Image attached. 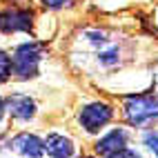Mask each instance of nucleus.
I'll list each match as a JSON object with an SVG mask.
<instances>
[{
	"instance_id": "nucleus-1",
	"label": "nucleus",
	"mask_w": 158,
	"mask_h": 158,
	"mask_svg": "<svg viewBox=\"0 0 158 158\" xmlns=\"http://www.w3.org/2000/svg\"><path fill=\"white\" fill-rule=\"evenodd\" d=\"M123 116L131 127H147L158 120V96L156 94H134L123 100Z\"/></svg>"
},
{
	"instance_id": "nucleus-2",
	"label": "nucleus",
	"mask_w": 158,
	"mask_h": 158,
	"mask_svg": "<svg viewBox=\"0 0 158 158\" xmlns=\"http://www.w3.org/2000/svg\"><path fill=\"white\" fill-rule=\"evenodd\" d=\"M43 58V47L38 43H23L14 49L11 56V71L16 80H29L38 76V65Z\"/></svg>"
},
{
	"instance_id": "nucleus-3",
	"label": "nucleus",
	"mask_w": 158,
	"mask_h": 158,
	"mask_svg": "<svg viewBox=\"0 0 158 158\" xmlns=\"http://www.w3.org/2000/svg\"><path fill=\"white\" fill-rule=\"evenodd\" d=\"M111 118H114V109L107 102H100V100L89 102V105H85V107L78 111V123L82 125V129H85L87 134L100 131Z\"/></svg>"
},
{
	"instance_id": "nucleus-4",
	"label": "nucleus",
	"mask_w": 158,
	"mask_h": 158,
	"mask_svg": "<svg viewBox=\"0 0 158 158\" xmlns=\"http://www.w3.org/2000/svg\"><path fill=\"white\" fill-rule=\"evenodd\" d=\"M31 27H34V14L29 9H5V11H0V31L2 34L31 31Z\"/></svg>"
},
{
	"instance_id": "nucleus-5",
	"label": "nucleus",
	"mask_w": 158,
	"mask_h": 158,
	"mask_svg": "<svg viewBox=\"0 0 158 158\" xmlns=\"http://www.w3.org/2000/svg\"><path fill=\"white\" fill-rule=\"evenodd\" d=\"M5 107L16 120H29L36 116V100L29 98L27 94H11L5 100Z\"/></svg>"
},
{
	"instance_id": "nucleus-6",
	"label": "nucleus",
	"mask_w": 158,
	"mask_h": 158,
	"mask_svg": "<svg viewBox=\"0 0 158 158\" xmlns=\"http://www.w3.org/2000/svg\"><path fill=\"white\" fill-rule=\"evenodd\" d=\"M9 147H11L14 152L23 154V156H43L45 154V143L40 140L38 136L27 134V131L14 136V138L9 140Z\"/></svg>"
},
{
	"instance_id": "nucleus-7",
	"label": "nucleus",
	"mask_w": 158,
	"mask_h": 158,
	"mask_svg": "<svg viewBox=\"0 0 158 158\" xmlns=\"http://www.w3.org/2000/svg\"><path fill=\"white\" fill-rule=\"evenodd\" d=\"M127 140H129V134L125 129H111L107 136L96 143V154L100 156H116L123 147H127Z\"/></svg>"
},
{
	"instance_id": "nucleus-8",
	"label": "nucleus",
	"mask_w": 158,
	"mask_h": 158,
	"mask_svg": "<svg viewBox=\"0 0 158 158\" xmlns=\"http://www.w3.org/2000/svg\"><path fill=\"white\" fill-rule=\"evenodd\" d=\"M96 60H98V65L102 69H114V67H118L123 62V51H120L118 45L107 43L100 49H96Z\"/></svg>"
},
{
	"instance_id": "nucleus-9",
	"label": "nucleus",
	"mask_w": 158,
	"mask_h": 158,
	"mask_svg": "<svg viewBox=\"0 0 158 158\" xmlns=\"http://www.w3.org/2000/svg\"><path fill=\"white\" fill-rule=\"evenodd\" d=\"M45 152L49 156H71L73 154V143L69 138H65V136H60V134H49L47 136V140H45Z\"/></svg>"
},
{
	"instance_id": "nucleus-10",
	"label": "nucleus",
	"mask_w": 158,
	"mask_h": 158,
	"mask_svg": "<svg viewBox=\"0 0 158 158\" xmlns=\"http://www.w3.org/2000/svg\"><path fill=\"white\" fill-rule=\"evenodd\" d=\"M9 76H11V56L0 49V82H7Z\"/></svg>"
},
{
	"instance_id": "nucleus-11",
	"label": "nucleus",
	"mask_w": 158,
	"mask_h": 158,
	"mask_svg": "<svg viewBox=\"0 0 158 158\" xmlns=\"http://www.w3.org/2000/svg\"><path fill=\"white\" fill-rule=\"evenodd\" d=\"M143 143L147 145V149H149V152H154V154L158 156V131H149V134H145Z\"/></svg>"
},
{
	"instance_id": "nucleus-12",
	"label": "nucleus",
	"mask_w": 158,
	"mask_h": 158,
	"mask_svg": "<svg viewBox=\"0 0 158 158\" xmlns=\"http://www.w3.org/2000/svg\"><path fill=\"white\" fill-rule=\"evenodd\" d=\"M43 5L47 9H62V7L69 5V0H43Z\"/></svg>"
},
{
	"instance_id": "nucleus-13",
	"label": "nucleus",
	"mask_w": 158,
	"mask_h": 158,
	"mask_svg": "<svg viewBox=\"0 0 158 158\" xmlns=\"http://www.w3.org/2000/svg\"><path fill=\"white\" fill-rule=\"evenodd\" d=\"M2 114H5V100L0 98V118H2Z\"/></svg>"
},
{
	"instance_id": "nucleus-14",
	"label": "nucleus",
	"mask_w": 158,
	"mask_h": 158,
	"mask_svg": "<svg viewBox=\"0 0 158 158\" xmlns=\"http://www.w3.org/2000/svg\"><path fill=\"white\" fill-rule=\"evenodd\" d=\"M156 80H158V71H156Z\"/></svg>"
}]
</instances>
